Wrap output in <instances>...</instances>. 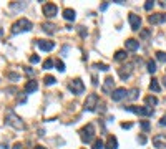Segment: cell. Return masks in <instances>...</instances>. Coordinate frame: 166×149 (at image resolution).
<instances>
[{
    "mask_svg": "<svg viewBox=\"0 0 166 149\" xmlns=\"http://www.w3.org/2000/svg\"><path fill=\"white\" fill-rule=\"evenodd\" d=\"M5 123H7L8 126H12V128H15V129H25L23 121L20 119V116H17L12 110H8L7 113H5Z\"/></svg>",
    "mask_w": 166,
    "mask_h": 149,
    "instance_id": "obj_1",
    "label": "cell"
},
{
    "mask_svg": "<svg viewBox=\"0 0 166 149\" xmlns=\"http://www.w3.org/2000/svg\"><path fill=\"white\" fill-rule=\"evenodd\" d=\"M32 28V22L28 18H20L12 25V33H18V32H28Z\"/></svg>",
    "mask_w": 166,
    "mask_h": 149,
    "instance_id": "obj_2",
    "label": "cell"
},
{
    "mask_svg": "<svg viewBox=\"0 0 166 149\" xmlns=\"http://www.w3.org/2000/svg\"><path fill=\"white\" fill-rule=\"evenodd\" d=\"M80 134H82V141L83 142H91L95 139V126L93 124H87V126H85V128L82 129V131H80Z\"/></svg>",
    "mask_w": 166,
    "mask_h": 149,
    "instance_id": "obj_3",
    "label": "cell"
},
{
    "mask_svg": "<svg viewBox=\"0 0 166 149\" xmlns=\"http://www.w3.org/2000/svg\"><path fill=\"white\" fill-rule=\"evenodd\" d=\"M125 110L130 111V113L138 114V116H151L153 114V108H150V106H126Z\"/></svg>",
    "mask_w": 166,
    "mask_h": 149,
    "instance_id": "obj_4",
    "label": "cell"
},
{
    "mask_svg": "<svg viewBox=\"0 0 166 149\" xmlns=\"http://www.w3.org/2000/svg\"><path fill=\"white\" fill-rule=\"evenodd\" d=\"M98 108V95L91 93V95L87 96L85 103H83V110L85 111H95Z\"/></svg>",
    "mask_w": 166,
    "mask_h": 149,
    "instance_id": "obj_5",
    "label": "cell"
},
{
    "mask_svg": "<svg viewBox=\"0 0 166 149\" xmlns=\"http://www.w3.org/2000/svg\"><path fill=\"white\" fill-rule=\"evenodd\" d=\"M68 88H70V91H72L73 95H82V93L85 91V85H83V81L80 78L72 80V81L68 83Z\"/></svg>",
    "mask_w": 166,
    "mask_h": 149,
    "instance_id": "obj_6",
    "label": "cell"
},
{
    "mask_svg": "<svg viewBox=\"0 0 166 149\" xmlns=\"http://www.w3.org/2000/svg\"><path fill=\"white\" fill-rule=\"evenodd\" d=\"M131 73H133V65H123V66L118 68V74L121 80H128L131 76Z\"/></svg>",
    "mask_w": 166,
    "mask_h": 149,
    "instance_id": "obj_7",
    "label": "cell"
},
{
    "mask_svg": "<svg viewBox=\"0 0 166 149\" xmlns=\"http://www.w3.org/2000/svg\"><path fill=\"white\" fill-rule=\"evenodd\" d=\"M113 85H115V80H113L111 76H106L105 83H103V86H101V91L105 93V95H111L113 93Z\"/></svg>",
    "mask_w": 166,
    "mask_h": 149,
    "instance_id": "obj_8",
    "label": "cell"
},
{
    "mask_svg": "<svg viewBox=\"0 0 166 149\" xmlns=\"http://www.w3.org/2000/svg\"><path fill=\"white\" fill-rule=\"evenodd\" d=\"M37 45L42 51H52L55 48V43L50 42V40H37Z\"/></svg>",
    "mask_w": 166,
    "mask_h": 149,
    "instance_id": "obj_9",
    "label": "cell"
},
{
    "mask_svg": "<svg viewBox=\"0 0 166 149\" xmlns=\"http://www.w3.org/2000/svg\"><path fill=\"white\" fill-rule=\"evenodd\" d=\"M57 12H58V7H57L55 4H45V5H43V13H45V17L52 18V17H55V15H57Z\"/></svg>",
    "mask_w": 166,
    "mask_h": 149,
    "instance_id": "obj_10",
    "label": "cell"
},
{
    "mask_svg": "<svg viewBox=\"0 0 166 149\" xmlns=\"http://www.w3.org/2000/svg\"><path fill=\"white\" fill-rule=\"evenodd\" d=\"M153 146L158 149H165L166 148V134H156L153 138Z\"/></svg>",
    "mask_w": 166,
    "mask_h": 149,
    "instance_id": "obj_11",
    "label": "cell"
},
{
    "mask_svg": "<svg viewBox=\"0 0 166 149\" xmlns=\"http://www.w3.org/2000/svg\"><path fill=\"white\" fill-rule=\"evenodd\" d=\"M128 22H130V25H131V28H133V30H140V27H141V18H140V15L130 13V15H128Z\"/></svg>",
    "mask_w": 166,
    "mask_h": 149,
    "instance_id": "obj_12",
    "label": "cell"
},
{
    "mask_svg": "<svg viewBox=\"0 0 166 149\" xmlns=\"http://www.w3.org/2000/svg\"><path fill=\"white\" fill-rule=\"evenodd\" d=\"M126 95H128L126 88H116V89H113V93H111V99L113 101H121Z\"/></svg>",
    "mask_w": 166,
    "mask_h": 149,
    "instance_id": "obj_13",
    "label": "cell"
},
{
    "mask_svg": "<svg viewBox=\"0 0 166 149\" xmlns=\"http://www.w3.org/2000/svg\"><path fill=\"white\" fill-rule=\"evenodd\" d=\"M163 22H166V13H153V15H150V23L159 25V23H163Z\"/></svg>",
    "mask_w": 166,
    "mask_h": 149,
    "instance_id": "obj_14",
    "label": "cell"
},
{
    "mask_svg": "<svg viewBox=\"0 0 166 149\" xmlns=\"http://www.w3.org/2000/svg\"><path fill=\"white\" fill-rule=\"evenodd\" d=\"M125 48L130 50V51H136L138 48H140V42L135 38H128L126 42H125Z\"/></svg>",
    "mask_w": 166,
    "mask_h": 149,
    "instance_id": "obj_15",
    "label": "cell"
},
{
    "mask_svg": "<svg viewBox=\"0 0 166 149\" xmlns=\"http://www.w3.org/2000/svg\"><path fill=\"white\" fill-rule=\"evenodd\" d=\"M38 89V83L35 81V80H30V81H27L25 85V93H33Z\"/></svg>",
    "mask_w": 166,
    "mask_h": 149,
    "instance_id": "obj_16",
    "label": "cell"
},
{
    "mask_svg": "<svg viewBox=\"0 0 166 149\" xmlns=\"http://www.w3.org/2000/svg\"><path fill=\"white\" fill-rule=\"evenodd\" d=\"M105 148H106V149H116V148H118V139H116L115 136H110V138L106 139Z\"/></svg>",
    "mask_w": 166,
    "mask_h": 149,
    "instance_id": "obj_17",
    "label": "cell"
},
{
    "mask_svg": "<svg viewBox=\"0 0 166 149\" xmlns=\"http://www.w3.org/2000/svg\"><path fill=\"white\" fill-rule=\"evenodd\" d=\"M75 17H76V13H75L73 8H65V10H63V18H65V20L73 22V20H75Z\"/></svg>",
    "mask_w": 166,
    "mask_h": 149,
    "instance_id": "obj_18",
    "label": "cell"
},
{
    "mask_svg": "<svg viewBox=\"0 0 166 149\" xmlns=\"http://www.w3.org/2000/svg\"><path fill=\"white\" fill-rule=\"evenodd\" d=\"M144 101H146V104H148L150 108H153V106H156V104H158V98H156V96H151V95L146 96V98H144Z\"/></svg>",
    "mask_w": 166,
    "mask_h": 149,
    "instance_id": "obj_19",
    "label": "cell"
},
{
    "mask_svg": "<svg viewBox=\"0 0 166 149\" xmlns=\"http://www.w3.org/2000/svg\"><path fill=\"white\" fill-rule=\"evenodd\" d=\"M42 28H43V32L50 33V35H52V33H55V32H57V30H55L57 27H55L53 23H43V25H42Z\"/></svg>",
    "mask_w": 166,
    "mask_h": 149,
    "instance_id": "obj_20",
    "label": "cell"
},
{
    "mask_svg": "<svg viewBox=\"0 0 166 149\" xmlns=\"http://www.w3.org/2000/svg\"><path fill=\"white\" fill-rule=\"evenodd\" d=\"M150 89H151V91H155V93H159V91H161V86H159L158 80H155V78L151 80V83H150Z\"/></svg>",
    "mask_w": 166,
    "mask_h": 149,
    "instance_id": "obj_21",
    "label": "cell"
},
{
    "mask_svg": "<svg viewBox=\"0 0 166 149\" xmlns=\"http://www.w3.org/2000/svg\"><path fill=\"white\" fill-rule=\"evenodd\" d=\"M126 51H125V50H118V51H116L115 53V60L116 61H123V60H126Z\"/></svg>",
    "mask_w": 166,
    "mask_h": 149,
    "instance_id": "obj_22",
    "label": "cell"
},
{
    "mask_svg": "<svg viewBox=\"0 0 166 149\" xmlns=\"http://www.w3.org/2000/svg\"><path fill=\"white\" fill-rule=\"evenodd\" d=\"M138 95H140V89L138 88H131L130 91H128V98H130L131 101H135V99L138 98Z\"/></svg>",
    "mask_w": 166,
    "mask_h": 149,
    "instance_id": "obj_23",
    "label": "cell"
},
{
    "mask_svg": "<svg viewBox=\"0 0 166 149\" xmlns=\"http://www.w3.org/2000/svg\"><path fill=\"white\" fill-rule=\"evenodd\" d=\"M55 81H57V80H55V76H52V74H47V76H45L43 78V83L47 86H52V85H55Z\"/></svg>",
    "mask_w": 166,
    "mask_h": 149,
    "instance_id": "obj_24",
    "label": "cell"
},
{
    "mask_svg": "<svg viewBox=\"0 0 166 149\" xmlns=\"http://www.w3.org/2000/svg\"><path fill=\"white\" fill-rule=\"evenodd\" d=\"M103 146H105V142L101 141V139H95V141H93V148H91V149H101Z\"/></svg>",
    "mask_w": 166,
    "mask_h": 149,
    "instance_id": "obj_25",
    "label": "cell"
},
{
    "mask_svg": "<svg viewBox=\"0 0 166 149\" xmlns=\"http://www.w3.org/2000/svg\"><path fill=\"white\" fill-rule=\"evenodd\" d=\"M146 66H148L150 73H155V71H156V63L153 60H148V65H146Z\"/></svg>",
    "mask_w": 166,
    "mask_h": 149,
    "instance_id": "obj_26",
    "label": "cell"
},
{
    "mask_svg": "<svg viewBox=\"0 0 166 149\" xmlns=\"http://www.w3.org/2000/svg\"><path fill=\"white\" fill-rule=\"evenodd\" d=\"M156 58H158L159 61H163V63H166V53L165 51H156Z\"/></svg>",
    "mask_w": 166,
    "mask_h": 149,
    "instance_id": "obj_27",
    "label": "cell"
},
{
    "mask_svg": "<svg viewBox=\"0 0 166 149\" xmlns=\"http://www.w3.org/2000/svg\"><path fill=\"white\" fill-rule=\"evenodd\" d=\"M95 68H96V70H101V71H108V70H110V66H108V65H105V63L95 65Z\"/></svg>",
    "mask_w": 166,
    "mask_h": 149,
    "instance_id": "obj_28",
    "label": "cell"
},
{
    "mask_svg": "<svg viewBox=\"0 0 166 149\" xmlns=\"http://www.w3.org/2000/svg\"><path fill=\"white\" fill-rule=\"evenodd\" d=\"M52 66H53V60H50V58H48V60L43 61V68H45V70H50Z\"/></svg>",
    "mask_w": 166,
    "mask_h": 149,
    "instance_id": "obj_29",
    "label": "cell"
},
{
    "mask_svg": "<svg viewBox=\"0 0 166 149\" xmlns=\"http://www.w3.org/2000/svg\"><path fill=\"white\" fill-rule=\"evenodd\" d=\"M57 70L63 73V71H65V63H63V61H60V60H58V61H57Z\"/></svg>",
    "mask_w": 166,
    "mask_h": 149,
    "instance_id": "obj_30",
    "label": "cell"
},
{
    "mask_svg": "<svg viewBox=\"0 0 166 149\" xmlns=\"http://www.w3.org/2000/svg\"><path fill=\"white\" fill-rule=\"evenodd\" d=\"M140 37H141V38H148V37H150V30L148 28H143L140 32Z\"/></svg>",
    "mask_w": 166,
    "mask_h": 149,
    "instance_id": "obj_31",
    "label": "cell"
},
{
    "mask_svg": "<svg viewBox=\"0 0 166 149\" xmlns=\"http://www.w3.org/2000/svg\"><path fill=\"white\" fill-rule=\"evenodd\" d=\"M153 7H155V2H153V0H148V2L144 4V10H151Z\"/></svg>",
    "mask_w": 166,
    "mask_h": 149,
    "instance_id": "obj_32",
    "label": "cell"
},
{
    "mask_svg": "<svg viewBox=\"0 0 166 149\" xmlns=\"http://www.w3.org/2000/svg\"><path fill=\"white\" fill-rule=\"evenodd\" d=\"M141 129H143V131H150V123L148 121H141Z\"/></svg>",
    "mask_w": 166,
    "mask_h": 149,
    "instance_id": "obj_33",
    "label": "cell"
},
{
    "mask_svg": "<svg viewBox=\"0 0 166 149\" xmlns=\"http://www.w3.org/2000/svg\"><path fill=\"white\" fill-rule=\"evenodd\" d=\"M38 61H40V57H38V55H32V57H30V63L35 65V63H38Z\"/></svg>",
    "mask_w": 166,
    "mask_h": 149,
    "instance_id": "obj_34",
    "label": "cell"
},
{
    "mask_svg": "<svg viewBox=\"0 0 166 149\" xmlns=\"http://www.w3.org/2000/svg\"><path fill=\"white\" fill-rule=\"evenodd\" d=\"M121 128L123 129H130V128H133V123H121Z\"/></svg>",
    "mask_w": 166,
    "mask_h": 149,
    "instance_id": "obj_35",
    "label": "cell"
},
{
    "mask_svg": "<svg viewBox=\"0 0 166 149\" xmlns=\"http://www.w3.org/2000/svg\"><path fill=\"white\" fill-rule=\"evenodd\" d=\"M159 124H161V126H166V114L161 118V119H159Z\"/></svg>",
    "mask_w": 166,
    "mask_h": 149,
    "instance_id": "obj_36",
    "label": "cell"
},
{
    "mask_svg": "<svg viewBox=\"0 0 166 149\" xmlns=\"http://www.w3.org/2000/svg\"><path fill=\"white\" fill-rule=\"evenodd\" d=\"M8 78H12V80H17V78H18V74H15V73H8Z\"/></svg>",
    "mask_w": 166,
    "mask_h": 149,
    "instance_id": "obj_37",
    "label": "cell"
},
{
    "mask_svg": "<svg viewBox=\"0 0 166 149\" xmlns=\"http://www.w3.org/2000/svg\"><path fill=\"white\" fill-rule=\"evenodd\" d=\"M138 141H140L141 144H144V142H146V138H144V136H140V138H138Z\"/></svg>",
    "mask_w": 166,
    "mask_h": 149,
    "instance_id": "obj_38",
    "label": "cell"
},
{
    "mask_svg": "<svg viewBox=\"0 0 166 149\" xmlns=\"http://www.w3.org/2000/svg\"><path fill=\"white\" fill-rule=\"evenodd\" d=\"M20 148H22V144H20V142H17V144L13 146V149H20Z\"/></svg>",
    "mask_w": 166,
    "mask_h": 149,
    "instance_id": "obj_39",
    "label": "cell"
},
{
    "mask_svg": "<svg viewBox=\"0 0 166 149\" xmlns=\"http://www.w3.org/2000/svg\"><path fill=\"white\" fill-rule=\"evenodd\" d=\"M33 149H47V148H43V146H35Z\"/></svg>",
    "mask_w": 166,
    "mask_h": 149,
    "instance_id": "obj_40",
    "label": "cell"
},
{
    "mask_svg": "<svg viewBox=\"0 0 166 149\" xmlns=\"http://www.w3.org/2000/svg\"><path fill=\"white\" fill-rule=\"evenodd\" d=\"M2 33H4V32H2V30H0V35H2Z\"/></svg>",
    "mask_w": 166,
    "mask_h": 149,
    "instance_id": "obj_41",
    "label": "cell"
}]
</instances>
